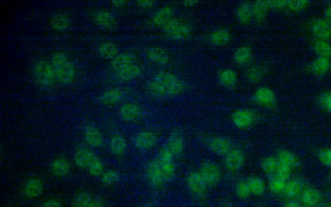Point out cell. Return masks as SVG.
I'll list each match as a JSON object with an SVG mask.
<instances>
[{
    "instance_id": "cell-39",
    "label": "cell",
    "mask_w": 331,
    "mask_h": 207,
    "mask_svg": "<svg viewBox=\"0 0 331 207\" xmlns=\"http://www.w3.org/2000/svg\"><path fill=\"white\" fill-rule=\"evenodd\" d=\"M324 19L331 27V5L326 6L324 10Z\"/></svg>"
},
{
    "instance_id": "cell-35",
    "label": "cell",
    "mask_w": 331,
    "mask_h": 207,
    "mask_svg": "<svg viewBox=\"0 0 331 207\" xmlns=\"http://www.w3.org/2000/svg\"><path fill=\"white\" fill-rule=\"evenodd\" d=\"M308 4L306 1H288L286 8L293 12H300L308 6Z\"/></svg>"
},
{
    "instance_id": "cell-9",
    "label": "cell",
    "mask_w": 331,
    "mask_h": 207,
    "mask_svg": "<svg viewBox=\"0 0 331 207\" xmlns=\"http://www.w3.org/2000/svg\"><path fill=\"white\" fill-rule=\"evenodd\" d=\"M322 194L318 189L313 186H306L299 198L304 206L317 207L322 201Z\"/></svg>"
},
{
    "instance_id": "cell-5",
    "label": "cell",
    "mask_w": 331,
    "mask_h": 207,
    "mask_svg": "<svg viewBox=\"0 0 331 207\" xmlns=\"http://www.w3.org/2000/svg\"><path fill=\"white\" fill-rule=\"evenodd\" d=\"M54 68L56 76L62 82H68L74 77V66L65 54H60L55 55Z\"/></svg>"
},
{
    "instance_id": "cell-41",
    "label": "cell",
    "mask_w": 331,
    "mask_h": 207,
    "mask_svg": "<svg viewBox=\"0 0 331 207\" xmlns=\"http://www.w3.org/2000/svg\"><path fill=\"white\" fill-rule=\"evenodd\" d=\"M88 207H103V206L98 200L92 199Z\"/></svg>"
},
{
    "instance_id": "cell-33",
    "label": "cell",
    "mask_w": 331,
    "mask_h": 207,
    "mask_svg": "<svg viewBox=\"0 0 331 207\" xmlns=\"http://www.w3.org/2000/svg\"><path fill=\"white\" fill-rule=\"evenodd\" d=\"M320 106L326 113L331 114V91L322 94L319 98Z\"/></svg>"
},
{
    "instance_id": "cell-14",
    "label": "cell",
    "mask_w": 331,
    "mask_h": 207,
    "mask_svg": "<svg viewBox=\"0 0 331 207\" xmlns=\"http://www.w3.org/2000/svg\"><path fill=\"white\" fill-rule=\"evenodd\" d=\"M96 158L94 153L90 150L80 149L75 154V164L80 168L87 170Z\"/></svg>"
},
{
    "instance_id": "cell-43",
    "label": "cell",
    "mask_w": 331,
    "mask_h": 207,
    "mask_svg": "<svg viewBox=\"0 0 331 207\" xmlns=\"http://www.w3.org/2000/svg\"><path fill=\"white\" fill-rule=\"evenodd\" d=\"M139 207H149V206H139Z\"/></svg>"
},
{
    "instance_id": "cell-22",
    "label": "cell",
    "mask_w": 331,
    "mask_h": 207,
    "mask_svg": "<svg viewBox=\"0 0 331 207\" xmlns=\"http://www.w3.org/2000/svg\"><path fill=\"white\" fill-rule=\"evenodd\" d=\"M70 164L67 160L64 158L55 160L52 164V172L58 178H63L69 174Z\"/></svg>"
},
{
    "instance_id": "cell-28",
    "label": "cell",
    "mask_w": 331,
    "mask_h": 207,
    "mask_svg": "<svg viewBox=\"0 0 331 207\" xmlns=\"http://www.w3.org/2000/svg\"><path fill=\"white\" fill-rule=\"evenodd\" d=\"M122 98V93L118 90H112L106 92L102 96V101L105 104H116Z\"/></svg>"
},
{
    "instance_id": "cell-16",
    "label": "cell",
    "mask_w": 331,
    "mask_h": 207,
    "mask_svg": "<svg viewBox=\"0 0 331 207\" xmlns=\"http://www.w3.org/2000/svg\"><path fill=\"white\" fill-rule=\"evenodd\" d=\"M156 138L154 133L149 131L140 132L136 136V146L142 150H149L155 146Z\"/></svg>"
},
{
    "instance_id": "cell-37",
    "label": "cell",
    "mask_w": 331,
    "mask_h": 207,
    "mask_svg": "<svg viewBox=\"0 0 331 207\" xmlns=\"http://www.w3.org/2000/svg\"><path fill=\"white\" fill-rule=\"evenodd\" d=\"M237 192L240 198H247L251 194L248 182H240L237 186Z\"/></svg>"
},
{
    "instance_id": "cell-17",
    "label": "cell",
    "mask_w": 331,
    "mask_h": 207,
    "mask_svg": "<svg viewBox=\"0 0 331 207\" xmlns=\"http://www.w3.org/2000/svg\"><path fill=\"white\" fill-rule=\"evenodd\" d=\"M120 114L123 120L127 121H134L140 118L141 110L136 104L127 103L121 107Z\"/></svg>"
},
{
    "instance_id": "cell-20",
    "label": "cell",
    "mask_w": 331,
    "mask_h": 207,
    "mask_svg": "<svg viewBox=\"0 0 331 207\" xmlns=\"http://www.w3.org/2000/svg\"><path fill=\"white\" fill-rule=\"evenodd\" d=\"M280 176H274L270 178L268 182V188L273 194L284 196L288 180Z\"/></svg>"
},
{
    "instance_id": "cell-29",
    "label": "cell",
    "mask_w": 331,
    "mask_h": 207,
    "mask_svg": "<svg viewBox=\"0 0 331 207\" xmlns=\"http://www.w3.org/2000/svg\"><path fill=\"white\" fill-rule=\"evenodd\" d=\"M92 200L89 194L82 192L75 196L70 207H88Z\"/></svg>"
},
{
    "instance_id": "cell-6",
    "label": "cell",
    "mask_w": 331,
    "mask_h": 207,
    "mask_svg": "<svg viewBox=\"0 0 331 207\" xmlns=\"http://www.w3.org/2000/svg\"><path fill=\"white\" fill-rule=\"evenodd\" d=\"M34 74L37 82L44 86L52 84L56 77L54 66L45 62L38 64L34 68Z\"/></svg>"
},
{
    "instance_id": "cell-8",
    "label": "cell",
    "mask_w": 331,
    "mask_h": 207,
    "mask_svg": "<svg viewBox=\"0 0 331 207\" xmlns=\"http://www.w3.org/2000/svg\"><path fill=\"white\" fill-rule=\"evenodd\" d=\"M310 30L316 40L330 41L331 38V27L324 18H316L311 22Z\"/></svg>"
},
{
    "instance_id": "cell-23",
    "label": "cell",
    "mask_w": 331,
    "mask_h": 207,
    "mask_svg": "<svg viewBox=\"0 0 331 207\" xmlns=\"http://www.w3.org/2000/svg\"><path fill=\"white\" fill-rule=\"evenodd\" d=\"M110 148L114 155H124L127 150L126 142L122 136L116 135L112 136L110 142Z\"/></svg>"
},
{
    "instance_id": "cell-27",
    "label": "cell",
    "mask_w": 331,
    "mask_h": 207,
    "mask_svg": "<svg viewBox=\"0 0 331 207\" xmlns=\"http://www.w3.org/2000/svg\"><path fill=\"white\" fill-rule=\"evenodd\" d=\"M165 149H166L174 158L180 155L183 149V142L182 138L178 136H173L170 140L169 142L168 143L167 146L165 148Z\"/></svg>"
},
{
    "instance_id": "cell-1",
    "label": "cell",
    "mask_w": 331,
    "mask_h": 207,
    "mask_svg": "<svg viewBox=\"0 0 331 207\" xmlns=\"http://www.w3.org/2000/svg\"><path fill=\"white\" fill-rule=\"evenodd\" d=\"M176 168L173 164L166 160L156 158L148 166V179L153 186H158L175 174Z\"/></svg>"
},
{
    "instance_id": "cell-13",
    "label": "cell",
    "mask_w": 331,
    "mask_h": 207,
    "mask_svg": "<svg viewBox=\"0 0 331 207\" xmlns=\"http://www.w3.org/2000/svg\"><path fill=\"white\" fill-rule=\"evenodd\" d=\"M44 184L42 182L37 178L28 180L24 184L23 192L26 197L34 199L42 194Z\"/></svg>"
},
{
    "instance_id": "cell-2",
    "label": "cell",
    "mask_w": 331,
    "mask_h": 207,
    "mask_svg": "<svg viewBox=\"0 0 331 207\" xmlns=\"http://www.w3.org/2000/svg\"><path fill=\"white\" fill-rule=\"evenodd\" d=\"M150 90L152 94L158 98L175 96L182 90L180 83L168 74L156 77L150 83Z\"/></svg>"
},
{
    "instance_id": "cell-11",
    "label": "cell",
    "mask_w": 331,
    "mask_h": 207,
    "mask_svg": "<svg viewBox=\"0 0 331 207\" xmlns=\"http://www.w3.org/2000/svg\"><path fill=\"white\" fill-rule=\"evenodd\" d=\"M207 186L216 184L219 180L220 171L217 165L214 164H206L198 171Z\"/></svg>"
},
{
    "instance_id": "cell-3",
    "label": "cell",
    "mask_w": 331,
    "mask_h": 207,
    "mask_svg": "<svg viewBox=\"0 0 331 207\" xmlns=\"http://www.w3.org/2000/svg\"><path fill=\"white\" fill-rule=\"evenodd\" d=\"M276 156L280 164L276 176L286 180L290 179L292 173L300 166L298 157L292 151L288 149L282 150Z\"/></svg>"
},
{
    "instance_id": "cell-34",
    "label": "cell",
    "mask_w": 331,
    "mask_h": 207,
    "mask_svg": "<svg viewBox=\"0 0 331 207\" xmlns=\"http://www.w3.org/2000/svg\"><path fill=\"white\" fill-rule=\"evenodd\" d=\"M119 176L116 171L110 170L106 172L101 176L102 182L106 186H112L118 182Z\"/></svg>"
},
{
    "instance_id": "cell-25",
    "label": "cell",
    "mask_w": 331,
    "mask_h": 207,
    "mask_svg": "<svg viewBox=\"0 0 331 207\" xmlns=\"http://www.w3.org/2000/svg\"><path fill=\"white\" fill-rule=\"evenodd\" d=\"M251 194L262 195L266 190V184L264 180L259 177L250 178L248 182Z\"/></svg>"
},
{
    "instance_id": "cell-38",
    "label": "cell",
    "mask_w": 331,
    "mask_h": 207,
    "mask_svg": "<svg viewBox=\"0 0 331 207\" xmlns=\"http://www.w3.org/2000/svg\"><path fill=\"white\" fill-rule=\"evenodd\" d=\"M42 207H62V206L61 202H59L58 200L52 199L44 202Z\"/></svg>"
},
{
    "instance_id": "cell-18",
    "label": "cell",
    "mask_w": 331,
    "mask_h": 207,
    "mask_svg": "<svg viewBox=\"0 0 331 207\" xmlns=\"http://www.w3.org/2000/svg\"><path fill=\"white\" fill-rule=\"evenodd\" d=\"M188 186L194 193L200 194L205 190L207 184L198 172H197L191 174L188 176Z\"/></svg>"
},
{
    "instance_id": "cell-7",
    "label": "cell",
    "mask_w": 331,
    "mask_h": 207,
    "mask_svg": "<svg viewBox=\"0 0 331 207\" xmlns=\"http://www.w3.org/2000/svg\"><path fill=\"white\" fill-rule=\"evenodd\" d=\"M306 187L301 178L291 177L286 182L284 196L288 200H298Z\"/></svg>"
},
{
    "instance_id": "cell-32",
    "label": "cell",
    "mask_w": 331,
    "mask_h": 207,
    "mask_svg": "<svg viewBox=\"0 0 331 207\" xmlns=\"http://www.w3.org/2000/svg\"><path fill=\"white\" fill-rule=\"evenodd\" d=\"M88 172L94 177H99L104 173V166L100 158H96L87 169Z\"/></svg>"
},
{
    "instance_id": "cell-12",
    "label": "cell",
    "mask_w": 331,
    "mask_h": 207,
    "mask_svg": "<svg viewBox=\"0 0 331 207\" xmlns=\"http://www.w3.org/2000/svg\"><path fill=\"white\" fill-rule=\"evenodd\" d=\"M310 69L315 76H326L331 69V59L317 56L311 63Z\"/></svg>"
},
{
    "instance_id": "cell-42",
    "label": "cell",
    "mask_w": 331,
    "mask_h": 207,
    "mask_svg": "<svg viewBox=\"0 0 331 207\" xmlns=\"http://www.w3.org/2000/svg\"><path fill=\"white\" fill-rule=\"evenodd\" d=\"M330 177L331 178V168L330 169Z\"/></svg>"
},
{
    "instance_id": "cell-26",
    "label": "cell",
    "mask_w": 331,
    "mask_h": 207,
    "mask_svg": "<svg viewBox=\"0 0 331 207\" xmlns=\"http://www.w3.org/2000/svg\"><path fill=\"white\" fill-rule=\"evenodd\" d=\"M86 142L92 146H100L102 143V136L100 131L96 128H89L86 133Z\"/></svg>"
},
{
    "instance_id": "cell-10",
    "label": "cell",
    "mask_w": 331,
    "mask_h": 207,
    "mask_svg": "<svg viewBox=\"0 0 331 207\" xmlns=\"http://www.w3.org/2000/svg\"><path fill=\"white\" fill-rule=\"evenodd\" d=\"M244 155L238 150H231L224 157V166L230 172H236L242 168L244 164Z\"/></svg>"
},
{
    "instance_id": "cell-30",
    "label": "cell",
    "mask_w": 331,
    "mask_h": 207,
    "mask_svg": "<svg viewBox=\"0 0 331 207\" xmlns=\"http://www.w3.org/2000/svg\"><path fill=\"white\" fill-rule=\"evenodd\" d=\"M317 158L320 164L326 168H331V148L326 147L320 150Z\"/></svg>"
},
{
    "instance_id": "cell-15",
    "label": "cell",
    "mask_w": 331,
    "mask_h": 207,
    "mask_svg": "<svg viewBox=\"0 0 331 207\" xmlns=\"http://www.w3.org/2000/svg\"><path fill=\"white\" fill-rule=\"evenodd\" d=\"M256 98L258 102L264 107H272L276 102L274 92L267 88H262L258 90Z\"/></svg>"
},
{
    "instance_id": "cell-36",
    "label": "cell",
    "mask_w": 331,
    "mask_h": 207,
    "mask_svg": "<svg viewBox=\"0 0 331 207\" xmlns=\"http://www.w3.org/2000/svg\"><path fill=\"white\" fill-rule=\"evenodd\" d=\"M96 17V22L103 26H109L114 21L112 15L106 12H99Z\"/></svg>"
},
{
    "instance_id": "cell-19",
    "label": "cell",
    "mask_w": 331,
    "mask_h": 207,
    "mask_svg": "<svg viewBox=\"0 0 331 207\" xmlns=\"http://www.w3.org/2000/svg\"><path fill=\"white\" fill-rule=\"evenodd\" d=\"M279 167V162L276 156H268L262 160V171L266 175L269 176V178L277 175Z\"/></svg>"
},
{
    "instance_id": "cell-21",
    "label": "cell",
    "mask_w": 331,
    "mask_h": 207,
    "mask_svg": "<svg viewBox=\"0 0 331 207\" xmlns=\"http://www.w3.org/2000/svg\"><path fill=\"white\" fill-rule=\"evenodd\" d=\"M312 48L317 56L331 59V44L330 41L316 40Z\"/></svg>"
},
{
    "instance_id": "cell-44",
    "label": "cell",
    "mask_w": 331,
    "mask_h": 207,
    "mask_svg": "<svg viewBox=\"0 0 331 207\" xmlns=\"http://www.w3.org/2000/svg\"><path fill=\"white\" fill-rule=\"evenodd\" d=\"M328 207H331V206H328Z\"/></svg>"
},
{
    "instance_id": "cell-4",
    "label": "cell",
    "mask_w": 331,
    "mask_h": 207,
    "mask_svg": "<svg viewBox=\"0 0 331 207\" xmlns=\"http://www.w3.org/2000/svg\"><path fill=\"white\" fill-rule=\"evenodd\" d=\"M114 71L123 79H131L138 76L139 69L138 66L130 55L122 54L114 60Z\"/></svg>"
},
{
    "instance_id": "cell-40",
    "label": "cell",
    "mask_w": 331,
    "mask_h": 207,
    "mask_svg": "<svg viewBox=\"0 0 331 207\" xmlns=\"http://www.w3.org/2000/svg\"><path fill=\"white\" fill-rule=\"evenodd\" d=\"M302 202L298 200H288L284 207H302Z\"/></svg>"
},
{
    "instance_id": "cell-24",
    "label": "cell",
    "mask_w": 331,
    "mask_h": 207,
    "mask_svg": "<svg viewBox=\"0 0 331 207\" xmlns=\"http://www.w3.org/2000/svg\"><path fill=\"white\" fill-rule=\"evenodd\" d=\"M212 150L214 153L219 156H226L231 150L230 143L222 138L214 140L211 143Z\"/></svg>"
},
{
    "instance_id": "cell-31",
    "label": "cell",
    "mask_w": 331,
    "mask_h": 207,
    "mask_svg": "<svg viewBox=\"0 0 331 207\" xmlns=\"http://www.w3.org/2000/svg\"><path fill=\"white\" fill-rule=\"evenodd\" d=\"M102 56L106 58H112L118 54V48L114 44L106 42L102 44L99 48Z\"/></svg>"
}]
</instances>
